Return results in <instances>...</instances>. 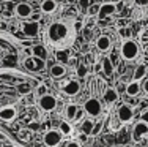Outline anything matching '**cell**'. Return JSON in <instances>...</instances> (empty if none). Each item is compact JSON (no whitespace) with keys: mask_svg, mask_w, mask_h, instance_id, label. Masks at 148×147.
I'll list each match as a JSON object with an SVG mask.
<instances>
[{"mask_svg":"<svg viewBox=\"0 0 148 147\" xmlns=\"http://www.w3.org/2000/svg\"><path fill=\"white\" fill-rule=\"evenodd\" d=\"M76 22L71 17H60L47 24L43 33V41L47 48L58 51L68 49L76 40Z\"/></svg>","mask_w":148,"mask_h":147,"instance_id":"obj_1","label":"cell"},{"mask_svg":"<svg viewBox=\"0 0 148 147\" xmlns=\"http://www.w3.org/2000/svg\"><path fill=\"white\" fill-rule=\"evenodd\" d=\"M120 54H121V57L128 62L137 60L139 55H140V46L134 40H126V41H123V44H121Z\"/></svg>","mask_w":148,"mask_h":147,"instance_id":"obj_2","label":"cell"},{"mask_svg":"<svg viewBox=\"0 0 148 147\" xmlns=\"http://www.w3.org/2000/svg\"><path fill=\"white\" fill-rule=\"evenodd\" d=\"M103 111V106H101L99 100L96 98H88V100L84 103V112L88 114L90 117H98Z\"/></svg>","mask_w":148,"mask_h":147,"instance_id":"obj_3","label":"cell"},{"mask_svg":"<svg viewBox=\"0 0 148 147\" xmlns=\"http://www.w3.org/2000/svg\"><path fill=\"white\" fill-rule=\"evenodd\" d=\"M62 138H63V135L60 133V130H49L44 133L43 141H44L46 147H57L62 142Z\"/></svg>","mask_w":148,"mask_h":147,"instance_id":"obj_4","label":"cell"},{"mask_svg":"<svg viewBox=\"0 0 148 147\" xmlns=\"http://www.w3.org/2000/svg\"><path fill=\"white\" fill-rule=\"evenodd\" d=\"M38 104H40V108H41L43 111L51 112V111H54L55 108H57V98H55L54 95H51V93H46V95L40 97Z\"/></svg>","mask_w":148,"mask_h":147,"instance_id":"obj_5","label":"cell"},{"mask_svg":"<svg viewBox=\"0 0 148 147\" xmlns=\"http://www.w3.org/2000/svg\"><path fill=\"white\" fill-rule=\"evenodd\" d=\"M145 136H148V124L140 120L132 127V139L134 141H140V139H143Z\"/></svg>","mask_w":148,"mask_h":147,"instance_id":"obj_6","label":"cell"},{"mask_svg":"<svg viewBox=\"0 0 148 147\" xmlns=\"http://www.w3.org/2000/svg\"><path fill=\"white\" fill-rule=\"evenodd\" d=\"M117 115L120 119V122L126 124V122H131L132 117H134V111L129 104H121V106L117 109Z\"/></svg>","mask_w":148,"mask_h":147,"instance_id":"obj_7","label":"cell"},{"mask_svg":"<svg viewBox=\"0 0 148 147\" xmlns=\"http://www.w3.org/2000/svg\"><path fill=\"white\" fill-rule=\"evenodd\" d=\"M32 11H33V10H32V5H30V3H27V2L17 3L16 8H14L16 16H17V17H22V19L30 17V16H32Z\"/></svg>","mask_w":148,"mask_h":147,"instance_id":"obj_8","label":"cell"},{"mask_svg":"<svg viewBox=\"0 0 148 147\" xmlns=\"http://www.w3.org/2000/svg\"><path fill=\"white\" fill-rule=\"evenodd\" d=\"M79 90H80V84L77 81H68V82H65L62 86V92L66 93V95H69V97L77 95Z\"/></svg>","mask_w":148,"mask_h":147,"instance_id":"obj_9","label":"cell"},{"mask_svg":"<svg viewBox=\"0 0 148 147\" xmlns=\"http://www.w3.org/2000/svg\"><path fill=\"white\" fill-rule=\"evenodd\" d=\"M112 48V41L109 37H106V35H101L99 38L96 40V49L99 52H109Z\"/></svg>","mask_w":148,"mask_h":147,"instance_id":"obj_10","label":"cell"},{"mask_svg":"<svg viewBox=\"0 0 148 147\" xmlns=\"http://www.w3.org/2000/svg\"><path fill=\"white\" fill-rule=\"evenodd\" d=\"M17 115V111L14 106H3L0 109V119L2 120H13Z\"/></svg>","mask_w":148,"mask_h":147,"instance_id":"obj_11","label":"cell"},{"mask_svg":"<svg viewBox=\"0 0 148 147\" xmlns=\"http://www.w3.org/2000/svg\"><path fill=\"white\" fill-rule=\"evenodd\" d=\"M22 29H24V33L29 35V37H35V35L40 32V26H38V22H35V21L25 22L22 26Z\"/></svg>","mask_w":148,"mask_h":147,"instance_id":"obj_12","label":"cell"},{"mask_svg":"<svg viewBox=\"0 0 148 147\" xmlns=\"http://www.w3.org/2000/svg\"><path fill=\"white\" fill-rule=\"evenodd\" d=\"M49 73H51L52 78H63V76L66 75V66L63 63H55L51 66V70H49Z\"/></svg>","mask_w":148,"mask_h":147,"instance_id":"obj_13","label":"cell"},{"mask_svg":"<svg viewBox=\"0 0 148 147\" xmlns=\"http://www.w3.org/2000/svg\"><path fill=\"white\" fill-rule=\"evenodd\" d=\"M41 11L44 14H52V13L57 11V2L55 0H44L41 3Z\"/></svg>","mask_w":148,"mask_h":147,"instance_id":"obj_14","label":"cell"},{"mask_svg":"<svg viewBox=\"0 0 148 147\" xmlns=\"http://www.w3.org/2000/svg\"><path fill=\"white\" fill-rule=\"evenodd\" d=\"M117 11V8H115V5L114 3H110V2H106L101 5V10H99V17H106V16H110V14H114V13Z\"/></svg>","mask_w":148,"mask_h":147,"instance_id":"obj_15","label":"cell"},{"mask_svg":"<svg viewBox=\"0 0 148 147\" xmlns=\"http://www.w3.org/2000/svg\"><path fill=\"white\" fill-rule=\"evenodd\" d=\"M147 76V65L143 63H139L136 66V70H134V81L140 82L143 78Z\"/></svg>","mask_w":148,"mask_h":147,"instance_id":"obj_16","label":"cell"},{"mask_svg":"<svg viewBox=\"0 0 148 147\" xmlns=\"http://www.w3.org/2000/svg\"><path fill=\"white\" fill-rule=\"evenodd\" d=\"M140 92V82L137 81H131L126 86V93H128L129 97H137Z\"/></svg>","mask_w":148,"mask_h":147,"instance_id":"obj_17","label":"cell"},{"mask_svg":"<svg viewBox=\"0 0 148 147\" xmlns=\"http://www.w3.org/2000/svg\"><path fill=\"white\" fill-rule=\"evenodd\" d=\"M80 130H82L84 135H93V130H95V122L91 119H85L80 125Z\"/></svg>","mask_w":148,"mask_h":147,"instance_id":"obj_18","label":"cell"},{"mask_svg":"<svg viewBox=\"0 0 148 147\" xmlns=\"http://www.w3.org/2000/svg\"><path fill=\"white\" fill-rule=\"evenodd\" d=\"M104 100L107 101V103H115V101L118 100V92L115 89H112V87H109V89H106L104 92Z\"/></svg>","mask_w":148,"mask_h":147,"instance_id":"obj_19","label":"cell"},{"mask_svg":"<svg viewBox=\"0 0 148 147\" xmlns=\"http://www.w3.org/2000/svg\"><path fill=\"white\" fill-rule=\"evenodd\" d=\"M55 59L60 63H66L69 60V49H58V51H55Z\"/></svg>","mask_w":148,"mask_h":147,"instance_id":"obj_20","label":"cell"},{"mask_svg":"<svg viewBox=\"0 0 148 147\" xmlns=\"http://www.w3.org/2000/svg\"><path fill=\"white\" fill-rule=\"evenodd\" d=\"M77 111H79V106H77V104H68V106H66V109H65L66 119H68V120H74V119H76Z\"/></svg>","mask_w":148,"mask_h":147,"instance_id":"obj_21","label":"cell"},{"mask_svg":"<svg viewBox=\"0 0 148 147\" xmlns=\"http://www.w3.org/2000/svg\"><path fill=\"white\" fill-rule=\"evenodd\" d=\"M16 90L17 93H21V95H29V93L32 92V86L29 82H21L16 86Z\"/></svg>","mask_w":148,"mask_h":147,"instance_id":"obj_22","label":"cell"},{"mask_svg":"<svg viewBox=\"0 0 148 147\" xmlns=\"http://www.w3.org/2000/svg\"><path fill=\"white\" fill-rule=\"evenodd\" d=\"M99 10H101V5L93 3V5L88 6V11H87V13H88V16L93 17V16H98V14H99Z\"/></svg>","mask_w":148,"mask_h":147,"instance_id":"obj_23","label":"cell"},{"mask_svg":"<svg viewBox=\"0 0 148 147\" xmlns=\"http://www.w3.org/2000/svg\"><path fill=\"white\" fill-rule=\"evenodd\" d=\"M118 33H120V37L123 38V41L131 40V30H129L128 27H121V29L118 30Z\"/></svg>","mask_w":148,"mask_h":147,"instance_id":"obj_24","label":"cell"},{"mask_svg":"<svg viewBox=\"0 0 148 147\" xmlns=\"http://www.w3.org/2000/svg\"><path fill=\"white\" fill-rule=\"evenodd\" d=\"M60 133H62V135H69V133H71V125H69L68 122H62V125H60Z\"/></svg>","mask_w":148,"mask_h":147,"instance_id":"obj_25","label":"cell"},{"mask_svg":"<svg viewBox=\"0 0 148 147\" xmlns=\"http://www.w3.org/2000/svg\"><path fill=\"white\" fill-rule=\"evenodd\" d=\"M87 73H88L87 65H79V68H77V76H79V78H85Z\"/></svg>","mask_w":148,"mask_h":147,"instance_id":"obj_26","label":"cell"},{"mask_svg":"<svg viewBox=\"0 0 148 147\" xmlns=\"http://www.w3.org/2000/svg\"><path fill=\"white\" fill-rule=\"evenodd\" d=\"M103 68H104V71H106V73H112V63H110V60H109V59H104V62H103Z\"/></svg>","mask_w":148,"mask_h":147,"instance_id":"obj_27","label":"cell"},{"mask_svg":"<svg viewBox=\"0 0 148 147\" xmlns=\"http://www.w3.org/2000/svg\"><path fill=\"white\" fill-rule=\"evenodd\" d=\"M140 120L145 122V124H148V109H145V111L142 112V115H140Z\"/></svg>","mask_w":148,"mask_h":147,"instance_id":"obj_28","label":"cell"},{"mask_svg":"<svg viewBox=\"0 0 148 147\" xmlns=\"http://www.w3.org/2000/svg\"><path fill=\"white\" fill-rule=\"evenodd\" d=\"M66 147H82V146H80V142H77V141H69L68 144H66Z\"/></svg>","mask_w":148,"mask_h":147,"instance_id":"obj_29","label":"cell"},{"mask_svg":"<svg viewBox=\"0 0 148 147\" xmlns=\"http://www.w3.org/2000/svg\"><path fill=\"white\" fill-rule=\"evenodd\" d=\"M38 93H40V97L46 95V93H47V92H46V87L44 86H40V87H38Z\"/></svg>","mask_w":148,"mask_h":147,"instance_id":"obj_30","label":"cell"},{"mask_svg":"<svg viewBox=\"0 0 148 147\" xmlns=\"http://www.w3.org/2000/svg\"><path fill=\"white\" fill-rule=\"evenodd\" d=\"M82 115H84V109H79V111H77V114H76V119H74V122L79 120V119H82Z\"/></svg>","mask_w":148,"mask_h":147,"instance_id":"obj_31","label":"cell"},{"mask_svg":"<svg viewBox=\"0 0 148 147\" xmlns=\"http://www.w3.org/2000/svg\"><path fill=\"white\" fill-rule=\"evenodd\" d=\"M142 89H143V92L148 95V79H145V82L142 84Z\"/></svg>","mask_w":148,"mask_h":147,"instance_id":"obj_32","label":"cell"},{"mask_svg":"<svg viewBox=\"0 0 148 147\" xmlns=\"http://www.w3.org/2000/svg\"><path fill=\"white\" fill-rule=\"evenodd\" d=\"M137 3H139L140 6H147L148 5V0H137Z\"/></svg>","mask_w":148,"mask_h":147,"instance_id":"obj_33","label":"cell"},{"mask_svg":"<svg viewBox=\"0 0 148 147\" xmlns=\"http://www.w3.org/2000/svg\"><path fill=\"white\" fill-rule=\"evenodd\" d=\"M109 2H110V3H114V5H115V3H118V2H121V0H109Z\"/></svg>","mask_w":148,"mask_h":147,"instance_id":"obj_34","label":"cell"},{"mask_svg":"<svg viewBox=\"0 0 148 147\" xmlns=\"http://www.w3.org/2000/svg\"><path fill=\"white\" fill-rule=\"evenodd\" d=\"M68 2H69V3H74V2H76V0H68Z\"/></svg>","mask_w":148,"mask_h":147,"instance_id":"obj_35","label":"cell"},{"mask_svg":"<svg viewBox=\"0 0 148 147\" xmlns=\"http://www.w3.org/2000/svg\"><path fill=\"white\" fill-rule=\"evenodd\" d=\"M0 2H6V0H0Z\"/></svg>","mask_w":148,"mask_h":147,"instance_id":"obj_36","label":"cell"},{"mask_svg":"<svg viewBox=\"0 0 148 147\" xmlns=\"http://www.w3.org/2000/svg\"><path fill=\"white\" fill-rule=\"evenodd\" d=\"M147 55H148V49H147Z\"/></svg>","mask_w":148,"mask_h":147,"instance_id":"obj_37","label":"cell"}]
</instances>
